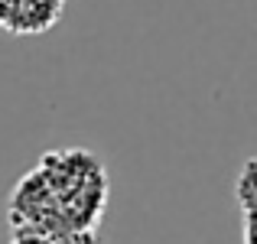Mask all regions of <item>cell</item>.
<instances>
[{"label": "cell", "mask_w": 257, "mask_h": 244, "mask_svg": "<svg viewBox=\"0 0 257 244\" xmlns=\"http://www.w3.org/2000/svg\"><path fill=\"white\" fill-rule=\"evenodd\" d=\"M111 182L104 163L85 147L49 150L26 169L7 195V225L46 234L98 228Z\"/></svg>", "instance_id": "cell-1"}, {"label": "cell", "mask_w": 257, "mask_h": 244, "mask_svg": "<svg viewBox=\"0 0 257 244\" xmlns=\"http://www.w3.org/2000/svg\"><path fill=\"white\" fill-rule=\"evenodd\" d=\"M65 10V0H0V30L7 33H43L52 30Z\"/></svg>", "instance_id": "cell-2"}, {"label": "cell", "mask_w": 257, "mask_h": 244, "mask_svg": "<svg viewBox=\"0 0 257 244\" xmlns=\"http://www.w3.org/2000/svg\"><path fill=\"white\" fill-rule=\"evenodd\" d=\"M52 244H104L98 228H78V231H62L52 234Z\"/></svg>", "instance_id": "cell-3"}, {"label": "cell", "mask_w": 257, "mask_h": 244, "mask_svg": "<svg viewBox=\"0 0 257 244\" xmlns=\"http://www.w3.org/2000/svg\"><path fill=\"white\" fill-rule=\"evenodd\" d=\"M7 244H52V234L36 231V228H10V241Z\"/></svg>", "instance_id": "cell-4"}]
</instances>
